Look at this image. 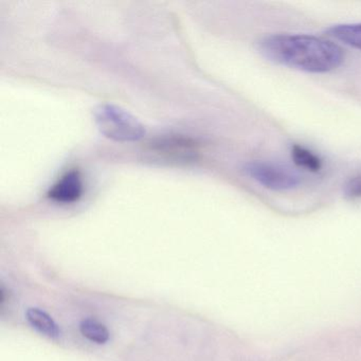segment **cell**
I'll list each match as a JSON object with an SVG mask.
<instances>
[{
	"label": "cell",
	"mask_w": 361,
	"mask_h": 361,
	"mask_svg": "<svg viewBox=\"0 0 361 361\" xmlns=\"http://www.w3.org/2000/svg\"><path fill=\"white\" fill-rule=\"evenodd\" d=\"M343 193L348 200H361V171L346 180L344 183Z\"/></svg>",
	"instance_id": "10"
},
{
	"label": "cell",
	"mask_w": 361,
	"mask_h": 361,
	"mask_svg": "<svg viewBox=\"0 0 361 361\" xmlns=\"http://www.w3.org/2000/svg\"><path fill=\"white\" fill-rule=\"evenodd\" d=\"M94 120L100 132L117 142H134L145 135V126L132 114L116 105H99L94 109Z\"/></svg>",
	"instance_id": "2"
},
{
	"label": "cell",
	"mask_w": 361,
	"mask_h": 361,
	"mask_svg": "<svg viewBox=\"0 0 361 361\" xmlns=\"http://www.w3.org/2000/svg\"><path fill=\"white\" fill-rule=\"evenodd\" d=\"M80 331L84 337L96 343L103 344L109 341V331L107 327L94 319H85L80 324Z\"/></svg>",
	"instance_id": "9"
},
{
	"label": "cell",
	"mask_w": 361,
	"mask_h": 361,
	"mask_svg": "<svg viewBox=\"0 0 361 361\" xmlns=\"http://www.w3.org/2000/svg\"><path fill=\"white\" fill-rule=\"evenodd\" d=\"M149 147L154 153L175 161H191L200 153L197 142L183 136L162 137L152 142Z\"/></svg>",
	"instance_id": "4"
},
{
	"label": "cell",
	"mask_w": 361,
	"mask_h": 361,
	"mask_svg": "<svg viewBox=\"0 0 361 361\" xmlns=\"http://www.w3.org/2000/svg\"><path fill=\"white\" fill-rule=\"evenodd\" d=\"M259 50L271 62L308 73H331L344 60L340 46L314 35H269L259 41Z\"/></svg>",
	"instance_id": "1"
},
{
	"label": "cell",
	"mask_w": 361,
	"mask_h": 361,
	"mask_svg": "<svg viewBox=\"0 0 361 361\" xmlns=\"http://www.w3.org/2000/svg\"><path fill=\"white\" fill-rule=\"evenodd\" d=\"M327 35L344 45L361 51V24H343L333 26Z\"/></svg>",
	"instance_id": "6"
},
{
	"label": "cell",
	"mask_w": 361,
	"mask_h": 361,
	"mask_svg": "<svg viewBox=\"0 0 361 361\" xmlns=\"http://www.w3.org/2000/svg\"><path fill=\"white\" fill-rule=\"evenodd\" d=\"M84 181L79 170L65 173L48 191V198L52 202L62 204L77 202L83 196Z\"/></svg>",
	"instance_id": "5"
},
{
	"label": "cell",
	"mask_w": 361,
	"mask_h": 361,
	"mask_svg": "<svg viewBox=\"0 0 361 361\" xmlns=\"http://www.w3.org/2000/svg\"><path fill=\"white\" fill-rule=\"evenodd\" d=\"M290 154L291 159L299 168L312 173L320 172L322 169V159L316 153L303 145H293Z\"/></svg>",
	"instance_id": "8"
},
{
	"label": "cell",
	"mask_w": 361,
	"mask_h": 361,
	"mask_svg": "<svg viewBox=\"0 0 361 361\" xmlns=\"http://www.w3.org/2000/svg\"><path fill=\"white\" fill-rule=\"evenodd\" d=\"M245 173L262 187L272 191H288L301 185V177L288 166L269 161H251L245 166Z\"/></svg>",
	"instance_id": "3"
},
{
	"label": "cell",
	"mask_w": 361,
	"mask_h": 361,
	"mask_svg": "<svg viewBox=\"0 0 361 361\" xmlns=\"http://www.w3.org/2000/svg\"><path fill=\"white\" fill-rule=\"evenodd\" d=\"M27 320L39 333L50 338H58L61 331L54 319L39 308H29L26 312Z\"/></svg>",
	"instance_id": "7"
}]
</instances>
